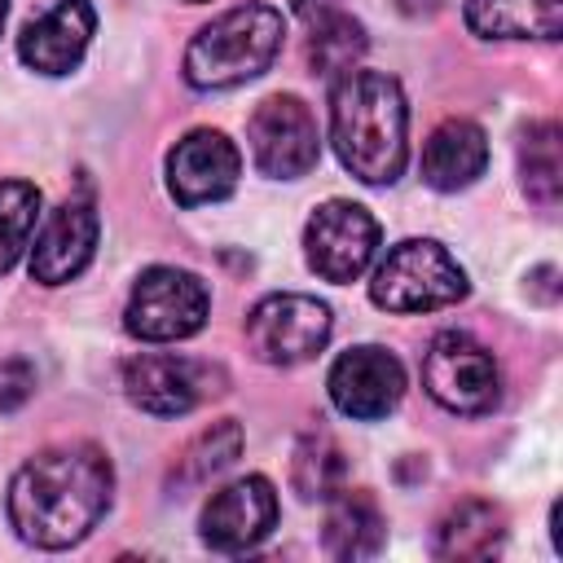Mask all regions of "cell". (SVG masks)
Returning <instances> with one entry per match:
<instances>
[{
	"mask_svg": "<svg viewBox=\"0 0 563 563\" xmlns=\"http://www.w3.org/2000/svg\"><path fill=\"white\" fill-rule=\"evenodd\" d=\"M123 391L136 409L154 418H180L229 391V374L198 356L176 352H141L123 365Z\"/></svg>",
	"mask_w": 563,
	"mask_h": 563,
	"instance_id": "7",
	"label": "cell"
},
{
	"mask_svg": "<svg viewBox=\"0 0 563 563\" xmlns=\"http://www.w3.org/2000/svg\"><path fill=\"white\" fill-rule=\"evenodd\" d=\"M277 523V488L264 475H242L224 488H216L198 515L202 545L220 554H246L255 550Z\"/></svg>",
	"mask_w": 563,
	"mask_h": 563,
	"instance_id": "11",
	"label": "cell"
},
{
	"mask_svg": "<svg viewBox=\"0 0 563 563\" xmlns=\"http://www.w3.org/2000/svg\"><path fill=\"white\" fill-rule=\"evenodd\" d=\"M308 26H312V35H308V66L317 75H343V70H352L365 57V44H369L365 26L352 13H343L339 4L325 9L321 18H312Z\"/></svg>",
	"mask_w": 563,
	"mask_h": 563,
	"instance_id": "22",
	"label": "cell"
},
{
	"mask_svg": "<svg viewBox=\"0 0 563 563\" xmlns=\"http://www.w3.org/2000/svg\"><path fill=\"white\" fill-rule=\"evenodd\" d=\"M554 277H559V268H550V264H545V268H537V273L528 277V290H532L541 303H554V299H559V286H554Z\"/></svg>",
	"mask_w": 563,
	"mask_h": 563,
	"instance_id": "26",
	"label": "cell"
},
{
	"mask_svg": "<svg viewBox=\"0 0 563 563\" xmlns=\"http://www.w3.org/2000/svg\"><path fill=\"white\" fill-rule=\"evenodd\" d=\"M238 176H242V154L216 128L185 132L167 154V189L180 207H202V202L229 198L238 189Z\"/></svg>",
	"mask_w": 563,
	"mask_h": 563,
	"instance_id": "13",
	"label": "cell"
},
{
	"mask_svg": "<svg viewBox=\"0 0 563 563\" xmlns=\"http://www.w3.org/2000/svg\"><path fill=\"white\" fill-rule=\"evenodd\" d=\"M501 541H506V510L484 497H466L435 523L431 550L435 559H493Z\"/></svg>",
	"mask_w": 563,
	"mask_h": 563,
	"instance_id": "19",
	"label": "cell"
},
{
	"mask_svg": "<svg viewBox=\"0 0 563 563\" xmlns=\"http://www.w3.org/2000/svg\"><path fill=\"white\" fill-rule=\"evenodd\" d=\"M378 251V220L347 198L321 202L303 224V255L321 282H356Z\"/></svg>",
	"mask_w": 563,
	"mask_h": 563,
	"instance_id": "10",
	"label": "cell"
},
{
	"mask_svg": "<svg viewBox=\"0 0 563 563\" xmlns=\"http://www.w3.org/2000/svg\"><path fill=\"white\" fill-rule=\"evenodd\" d=\"M246 141H251V158L264 176L273 180H299L317 167L321 154V132L312 110L295 97V92H277L264 97L246 123Z\"/></svg>",
	"mask_w": 563,
	"mask_h": 563,
	"instance_id": "9",
	"label": "cell"
},
{
	"mask_svg": "<svg viewBox=\"0 0 563 563\" xmlns=\"http://www.w3.org/2000/svg\"><path fill=\"white\" fill-rule=\"evenodd\" d=\"M92 31H97V13L88 0H57L48 13L22 26L18 57L40 75H70L88 53Z\"/></svg>",
	"mask_w": 563,
	"mask_h": 563,
	"instance_id": "15",
	"label": "cell"
},
{
	"mask_svg": "<svg viewBox=\"0 0 563 563\" xmlns=\"http://www.w3.org/2000/svg\"><path fill=\"white\" fill-rule=\"evenodd\" d=\"M286 40V22L273 4H238L207 22L185 48V84L198 92L238 88L260 79Z\"/></svg>",
	"mask_w": 563,
	"mask_h": 563,
	"instance_id": "3",
	"label": "cell"
},
{
	"mask_svg": "<svg viewBox=\"0 0 563 563\" xmlns=\"http://www.w3.org/2000/svg\"><path fill=\"white\" fill-rule=\"evenodd\" d=\"M290 9H295L303 22H312V18H321L325 9H334V0H290Z\"/></svg>",
	"mask_w": 563,
	"mask_h": 563,
	"instance_id": "28",
	"label": "cell"
},
{
	"mask_svg": "<svg viewBox=\"0 0 563 563\" xmlns=\"http://www.w3.org/2000/svg\"><path fill=\"white\" fill-rule=\"evenodd\" d=\"M242 453V427L233 418H220L211 427H202L172 462L167 484L172 488H202L207 479H216L220 471H229Z\"/></svg>",
	"mask_w": 563,
	"mask_h": 563,
	"instance_id": "20",
	"label": "cell"
},
{
	"mask_svg": "<svg viewBox=\"0 0 563 563\" xmlns=\"http://www.w3.org/2000/svg\"><path fill=\"white\" fill-rule=\"evenodd\" d=\"M462 18L484 40H559L563 0H466Z\"/></svg>",
	"mask_w": 563,
	"mask_h": 563,
	"instance_id": "18",
	"label": "cell"
},
{
	"mask_svg": "<svg viewBox=\"0 0 563 563\" xmlns=\"http://www.w3.org/2000/svg\"><path fill=\"white\" fill-rule=\"evenodd\" d=\"M422 387L449 413L479 418L501 396V374L493 352L466 330H440L422 352Z\"/></svg>",
	"mask_w": 563,
	"mask_h": 563,
	"instance_id": "6",
	"label": "cell"
},
{
	"mask_svg": "<svg viewBox=\"0 0 563 563\" xmlns=\"http://www.w3.org/2000/svg\"><path fill=\"white\" fill-rule=\"evenodd\" d=\"M330 330H334V317L312 295H268L246 317V343L255 361L277 369L312 361L330 343Z\"/></svg>",
	"mask_w": 563,
	"mask_h": 563,
	"instance_id": "8",
	"label": "cell"
},
{
	"mask_svg": "<svg viewBox=\"0 0 563 563\" xmlns=\"http://www.w3.org/2000/svg\"><path fill=\"white\" fill-rule=\"evenodd\" d=\"M325 554L356 563V559H374L387 541V519L374 501V493L365 488H339L334 497H325V528H321Z\"/></svg>",
	"mask_w": 563,
	"mask_h": 563,
	"instance_id": "17",
	"label": "cell"
},
{
	"mask_svg": "<svg viewBox=\"0 0 563 563\" xmlns=\"http://www.w3.org/2000/svg\"><path fill=\"white\" fill-rule=\"evenodd\" d=\"M519 176L532 202L554 207L563 194V154H559V123L541 119L528 123L523 141H519Z\"/></svg>",
	"mask_w": 563,
	"mask_h": 563,
	"instance_id": "23",
	"label": "cell"
},
{
	"mask_svg": "<svg viewBox=\"0 0 563 563\" xmlns=\"http://www.w3.org/2000/svg\"><path fill=\"white\" fill-rule=\"evenodd\" d=\"M35 396V365L26 356H4L0 361V413L22 409Z\"/></svg>",
	"mask_w": 563,
	"mask_h": 563,
	"instance_id": "25",
	"label": "cell"
},
{
	"mask_svg": "<svg viewBox=\"0 0 563 563\" xmlns=\"http://www.w3.org/2000/svg\"><path fill=\"white\" fill-rule=\"evenodd\" d=\"M396 9H400L405 18H431V13L444 9V0H396Z\"/></svg>",
	"mask_w": 563,
	"mask_h": 563,
	"instance_id": "27",
	"label": "cell"
},
{
	"mask_svg": "<svg viewBox=\"0 0 563 563\" xmlns=\"http://www.w3.org/2000/svg\"><path fill=\"white\" fill-rule=\"evenodd\" d=\"M330 400L339 413L356 418V422H374L387 418L400 396H405V365L396 361V352L378 347V343H361L347 347L334 365H330Z\"/></svg>",
	"mask_w": 563,
	"mask_h": 563,
	"instance_id": "12",
	"label": "cell"
},
{
	"mask_svg": "<svg viewBox=\"0 0 563 563\" xmlns=\"http://www.w3.org/2000/svg\"><path fill=\"white\" fill-rule=\"evenodd\" d=\"M114 471L97 444H57L18 466L9 484V523L35 550L79 545L110 510Z\"/></svg>",
	"mask_w": 563,
	"mask_h": 563,
	"instance_id": "1",
	"label": "cell"
},
{
	"mask_svg": "<svg viewBox=\"0 0 563 563\" xmlns=\"http://www.w3.org/2000/svg\"><path fill=\"white\" fill-rule=\"evenodd\" d=\"M97 233H101V216L92 207V198H66L57 202L31 246V282L40 286H62L70 277H79L97 251Z\"/></svg>",
	"mask_w": 563,
	"mask_h": 563,
	"instance_id": "14",
	"label": "cell"
},
{
	"mask_svg": "<svg viewBox=\"0 0 563 563\" xmlns=\"http://www.w3.org/2000/svg\"><path fill=\"white\" fill-rule=\"evenodd\" d=\"M4 18H9V0H0V26H4Z\"/></svg>",
	"mask_w": 563,
	"mask_h": 563,
	"instance_id": "29",
	"label": "cell"
},
{
	"mask_svg": "<svg viewBox=\"0 0 563 563\" xmlns=\"http://www.w3.org/2000/svg\"><path fill=\"white\" fill-rule=\"evenodd\" d=\"M185 4H207V0H185Z\"/></svg>",
	"mask_w": 563,
	"mask_h": 563,
	"instance_id": "30",
	"label": "cell"
},
{
	"mask_svg": "<svg viewBox=\"0 0 563 563\" xmlns=\"http://www.w3.org/2000/svg\"><path fill=\"white\" fill-rule=\"evenodd\" d=\"M40 220V189L26 180H0V273H9Z\"/></svg>",
	"mask_w": 563,
	"mask_h": 563,
	"instance_id": "24",
	"label": "cell"
},
{
	"mask_svg": "<svg viewBox=\"0 0 563 563\" xmlns=\"http://www.w3.org/2000/svg\"><path fill=\"white\" fill-rule=\"evenodd\" d=\"M207 308H211V295L198 273L154 264L136 277L128 295L123 330L141 343H176L207 325Z\"/></svg>",
	"mask_w": 563,
	"mask_h": 563,
	"instance_id": "5",
	"label": "cell"
},
{
	"mask_svg": "<svg viewBox=\"0 0 563 563\" xmlns=\"http://www.w3.org/2000/svg\"><path fill=\"white\" fill-rule=\"evenodd\" d=\"M290 484L303 501H325L334 497L343 484H347V453L339 449L334 435L325 431H308L299 444H295V457H290Z\"/></svg>",
	"mask_w": 563,
	"mask_h": 563,
	"instance_id": "21",
	"label": "cell"
},
{
	"mask_svg": "<svg viewBox=\"0 0 563 563\" xmlns=\"http://www.w3.org/2000/svg\"><path fill=\"white\" fill-rule=\"evenodd\" d=\"M488 167V136L471 119H444L422 145V180L440 194L475 185Z\"/></svg>",
	"mask_w": 563,
	"mask_h": 563,
	"instance_id": "16",
	"label": "cell"
},
{
	"mask_svg": "<svg viewBox=\"0 0 563 563\" xmlns=\"http://www.w3.org/2000/svg\"><path fill=\"white\" fill-rule=\"evenodd\" d=\"M369 299L387 312H431L466 299V273L462 264L431 238H405L396 242L383 264L374 268Z\"/></svg>",
	"mask_w": 563,
	"mask_h": 563,
	"instance_id": "4",
	"label": "cell"
},
{
	"mask_svg": "<svg viewBox=\"0 0 563 563\" xmlns=\"http://www.w3.org/2000/svg\"><path fill=\"white\" fill-rule=\"evenodd\" d=\"M330 145L365 185L400 180L409 163V106L391 75L352 66L330 88Z\"/></svg>",
	"mask_w": 563,
	"mask_h": 563,
	"instance_id": "2",
	"label": "cell"
}]
</instances>
